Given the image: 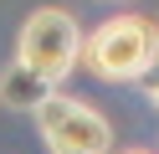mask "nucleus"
Listing matches in <instances>:
<instances>
[{
	"mask_svg": "<svg viewBox=\"0 0 159 154\" xmlns=\"http://www.w3.org/2000/svg\"><path fill=\"white\" fill-rule=\"evenodd\" d=\"M82 67L98 82H144L159 67V21L154 16H108L87 31Z\"/></svg>",
	"mask_w": 159,
	"mask_h": 154,
	"instance_id": "nucleus-1",
	"label": "nucleus"
},
{
	"mask_svg": "<svg viewBox=\"0 0 159 154\" xmlns=\"http://www.w3.org/2000/svg\"><path fill=\"white\" fill-rule=\"evenodd\" d=\"M82 46H87V36H82V26H77L72 10L41 5V10H31V16L21 21L16 62H26L36 77H46L57 87V82H67L77 67H82Z\"/></svg>",
	"mask_w": 159,
	"mask_h": 154,
	"instance_id": "nucleus-2",
	"label": "nucleus"
},
{
	"mask_svg": "<svg viewBox=\"0 0 159 154\" xmlns=\"http://www.w3.org/2000/svg\"><path fill=\"white\" fill-rule=\"evenodd\" d=\"M36 128H41V144L52 154H108L113 149V123L72 92H52L36 108Z\"/></svg>",
	"mask_w": 159,
	"mask_h": 154,
	"instance_id": "nucleus-3",
	"label": "nucleus"
},
{
	"mask_svg": "<svg viewBox=\"0 0 159 154\" xmlns=\"http://www.w3.org/2000/svg\"><path fill=\"white\" fill-rule=\"evenodd\" d=\"M52 92H57V87H52L46 77H36L26 62H16V67L0 77V103H5V108H41Z\"/></svg>",
	"mask_w": 159,
	"mask_h": 154,
	"instance_id": "nucleus-4",
	"label": "nucleus"
},
{
	"mask_svg": "<svg viewBox=\"0 0 159 154\" xmlns=\"http://www.w3.org/2000/svg\"><path fill=\"white\" fill-rule=\"evenodd\" d=\"M144 98H149V103L159 108V77H144Z\"/></svg>",
	"mask_w": 159,
	"mask_h": 154,
	"instance_id": "nucleus-5",
	"label": "nucleus"
},
{
	"mask_svg": "<svg viewBox=\"0 0 159 154\" xmlns=\"http://www.w3.org/2000/svg\"><path fill=\"white\" fill-rule=\"evenodd\" d=\"M123 154H149V149H123Z\"/></svg>",
	"mask_w": 159,
	"mask_h": 154,
	"instance_id": "nucleus-6",
	"label": "nucleus"
}]
</instances>
